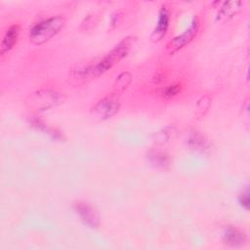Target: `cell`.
<instances>
[{
    "label": "cell",
    "instance_id": "4",
    "mask_svg": "<svg viewBox=\"0 0 250 250\" xmlns=\"http://www.w3.org/2000/svg\"><path fill=\"white\" fill-rule=\"evenodd\" d=\"M59 101L60 95L57 92L50 89H44L34 93L27 103L32 108L37 110H45L56 105Z\"/></svg>",
    "mask_w": 250,
    "mask_h": 250
},
{
    "label": "cell",
    "instance_id": "10",
    "mask_svg": "<svg viewBox=\"0 0 250 250\" xmlns=\"http://www.w3.org/2000/svg\"><path fill=\"white\" fill-rule=\"evenodd\" d=\"M241 5H242V3L240 1L225 2L218 13V19L222 20V19H228V18L232 17L240 10Z\"/></svg>",
    "mask_w": 250,
    "mask_h": 250
},
{
    "label": "cell",
    "instance_id": "7",
    "mask_svg": "<svg viewBox=\"0 0 250 250\" xmlns=\"http://www.w3.org/2000/svg\"><path fill=\"white\" fill-rule=\"evenodd\" d=\"M223 240L231 247H241L246 242L245 232L236 227H228L223 232Z\"/></svg>",
    "mask_w": 250,
    "mask_h": 250
},
{
    "label": "cell",
    "instance_id": "13",
    "mask_svg": "<svg viewBox=\"0 0 250 250\" xmlns=\"http://www.w3.org/2000/svg\"><path fill=\"white\" fill-rule=\"evenodd\" d=\"M130 82H131V75L128 72H123L117 77L115 88L120 92H122L126 89V87L130 84Z\"/></svg>",
    "mask_w": 250,
    "mask_h": 250
},
{
    "label": "cell",
    "instance_id": "8",
    "mask_svg": "<svg viewBox=\"0 0 250 250\" xmlns=\"http://www.w3.org/2000/svg\"><path fill=\"white\" fill-rule=\"evenodd\" d=\"M169 21H170L169 11L166 8V6H162L158 14V21H157L156 26L153 29V32L150 36L152 41L154 42L160 41L165 36L169 26Z\"/></svg>",
    "mask_w": 250,
    "mask_h": 250
},
{
    "label": "cell",
    "instance_id": "9",
    "mask_svg": "<svg viewBox=\"0 0 250 250\" xmlns=\"http://www.w3.org/2000/svg\"><path fill=\"white\" fill-rule=\"evenodd\" d=\"M19 34H20V25L19 24H12L6 30V32L3 36V39L1 41V47H0V54L2 56L13 49V47L15 46V44L18 41Z\"/></svg>",
    "mask_w": 250,
    "mask_h": 250
},
{
    "label": "cell",
    "instance_id": "3",
    "mask_svg": "<svg viewBox=\"0 0 250 250\" xmlns=\"http://www.w3.org/2000/svg\"><path fill=\"white\" fill-rule=\"evenodd\" d=\"M199 28V20L197 17H194L192 21L190 22L189 26L180 35L176 36L167 44V50L170 54H174L175 52L179 51L187 44H188L197 34Z\"/></svg>",
    "mask_w": 250,
    "mask_h": 250
},
{
    "label": "cell",
    "instance_id": "15",
    "mask_svg": "<svg viewBox=\"0 0 250 250\" xmlns=\"http://www.w3.org/2000/svg\"><path fill=\"white\" fill-rule=\"evenodd\" d=\"M190 144H193V147H195L196 149H202L205 147V141L203 139L202 136L195 134L192 138H190L189 140Z\"/></svg>",
    "mask_w": 250,
    "mask_h": 250
},
{
    "label": "cell",
    "instance_id": "1",
    "mask_svg": "<svg viewBox=\"0 0 250 250\" xmlns=\"http://www.w3.org/2000/svg\"><path fill=\"white\" fill-rule=\"evenodd\" d=\"M134 38L128 36L123 38L112 50H110L100 62L94 65H89L82 69L79 74L83 78H92L99 76L108 69H110L115 63L120 62L128 53L133 45Z\"/></svg>",
    "mask_w": 250,
    "mask_h": 250
},
{
    "label": "cell",
    "instance_id": "16",
    "mask_svg": "<svg viewBox=\"0 0 250 250\" xmlns=\"http://www.w3.org/2000/svg\"><path fill=\"white\" fill-rule=\"evenodd\" d=\"M238 201H239L240 205L243 208L248 210V208H249V193H248V190H246L244 193L240 194V196L238 198Z\"/></svg>",
    "mask_w": 250,
    "mask_h": 250
},
{
    "label": "cell",
    "instance_id": "5",
    "mask_svg": "<svg viewBox=\"0 0 250 250\" xmlns=\"http://www.w3.org/2000/svg\"><path fill=\"white\" fill-rule=\"evenodd\" d=\"M119 106L120 104L118 98L114 95H111L99 101L92 108V112L94 115L104 120L113 116L118 111Z\"/></svg>",
    "mask_w": 250,
    "mask_h": 250
},
{
    "label": "cell",
    "instance_id": "14",
    "mask_svg": "<svg viewBox=\"0 0 250 250\" xmlns=\"http://www.w3.org/2000/svg\"><path fill=\"white\" fill-rule=\"evenodd\" d=\"M180 91H181V85H179V84H172V85L167 86L163 90L162 94H163V96L165 98H172V97L177 96L180 93Z\"/></svg>",
    "mask_w": 250,
    "mask_h": 250
},
{
    "label": "cell",
    "instance_id": "2",
    "mask_svg": "<svg viewBox=\"0 0 250 250\" xmlns=\"http://www.w3.org/2000/svg\"><path fill=\"white\" fill-rule=\"evenodd\" d=\"M64 24L62 16L50 17L34 24L29 30V38L33 44L41 45L55 36Z\"/></svg>",
    "mask_w": 250,
    "mask_h": 250
},
{
    "label": "cell",
    "instance_id": "12",
    "mask_svg": "<svg viewBox=\"0 0 250 250\" xmlns=\"http://www.w3.org/2000/svg\"><path fill=\"white\" fill-rule=\"evenodd\" d=\"M30 123L32 124V126L36 127L37 129L41 130V131H44L46 132L47 134L51 135L52 137H54L55 139H62V134L57 130V129H54L50 126H48L47 124H45L42 120L38 119V118H34L30 121Z\"/></svg>",
    "mask_w": 250,
    "mask_h": 250
},
{
    "label": "cell",
    "instance_id": "11",
    "mask_svg": "<svg viewBox=\"0 0 250 250\" xmlns=\"http://www.w3.org/2000/svg\"><path fill=\"white\" fill-rule=\"evenodd\" d=\"M149 162L156 168H166L169 166V156L162 151H150L148 153Z\"/></svg>",
    "mask_w": 250,
    "mask_h": 250
},
{
    "label": "cell",
    "instance_id": "6",
    "mask_svg": "<svg viewBox=\"0 0 250 250\" xmlns=\"http://www.w3.org/2000/svg\"><path fill=\"white\" fill-rule=\"evenodd\" d=\"M74 210L83 224L90 228L99 227L100 216L97 209L92 204L85 201H78L74 204Z\"/></svg>",
    "mask_w": 250,
    "mask_h": 250
}]
</instances>
